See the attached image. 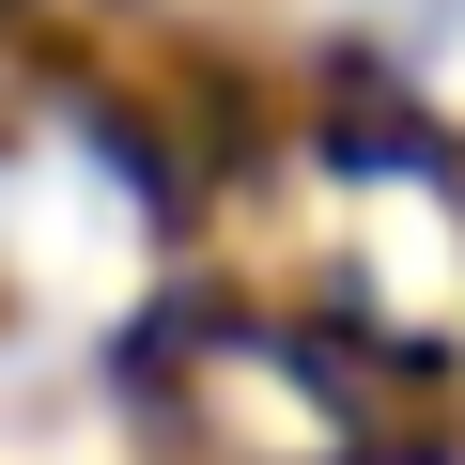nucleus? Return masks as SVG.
<instances>
[{
    "instance_id": "f257e3e1",
    "label": "nucleus",
    "mask_w": 465,
    "mask_h": 465,
    "mask_svg": "<svg viewBox=\"0 0 465 465\" xmlns=\"http://www.w3.org/2000/svg\"><path fill=\"white\" fill-rule=\"evenodd\" d=\"M434 78H450V94H465V32H450V63H434Z\"/></svg>"
}]
</instances>
